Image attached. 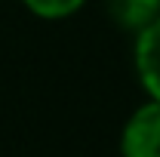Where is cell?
Wrapping results in <instances>:
<instances>
[{
  "mask_svg": "<svg viewBox=\"0 0 160 157\" xmlns=\"http://www.w3.org/2000/svg\"><path fill=\"white\" fill-rule=\"evenodd\" d=\"M120 157H160V105L145 102L120 133Z\"/></svg>",
  "mask_w": 160,
  "mask_h": 157,
  "instance_id": "cell-1",
  "label": "cell"
},
{
  "mask_svg": "<svg viewBox=\"0 0 160 157\" xmlns=\"http://www.w3.org/2000/svg\"><path fill=\"white\" fill-rule=\"evenodd\" d=\"M136 74L148 99L160 105V19H154L136 37Z\"/></svg>",
  "mask_w": 160,
  "mask_h": 157,
  "instance_id": "cell-2",
  "label": "cell"
},
{
  "mask_svg": "<svg viewBox=\"0 0 160 157\" xmlns=\"http://www.w3.org/2000/svg\"><path fill=\"white\" fill-rule=\"evenodd\" d=\"M28 13H34L37 19H46V22H59V19H68L74 16L86 0H22Z\"/></svg>",
  "mask_w": 160,
  "mask_h": 157,
  "instance_id": "cell-4",
  "label": "cell"
},
{
  "mask_svg": "<svg viewBox=\"0 0 160 157\" xmlns=\"http://www.w3.org/2000/svg\"><path fill=\"white\" fill-rule=\"evenodd\" d=\"M108 16L117 28L139 34L154 19H160V0H105Z\"/></svg>",
  "mask_w": 160,
  "mask_h": 157,
  "instance_id": "cell-3",
  "label": "cell"
}]
</instances>
